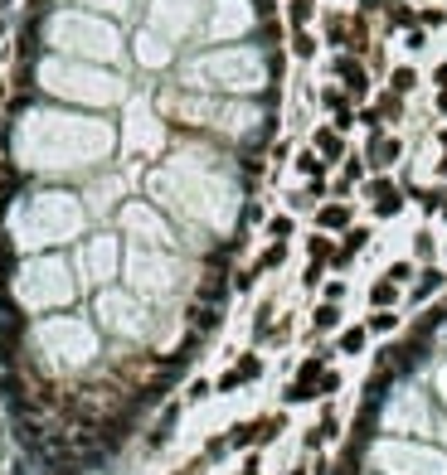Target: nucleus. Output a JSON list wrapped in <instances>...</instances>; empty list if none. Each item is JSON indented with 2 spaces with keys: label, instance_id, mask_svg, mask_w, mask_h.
<instances>
[{
  "label": "nucleus",
  "instance_id": "3",
  "mask_svg": "<svg viewBox=\"0 0 447 475\" xmlns=\"http://www.w3.org/2000/svg\"><path fill=\"white\" fill-rule=\"evenodd\" d=\"M258 374H263V359H258V354H243V359H238V364H233V369H228V374L219 379V393H233L238 383L258 379Z\"/></svg>",
  "mask_w": 447,
  "mask_h": 475
},
{
  "label": "nucleus",
  "instance_id": "7",
  "mask_svg": "<svg viewBox=\"0 0 447 475\" xmlns=\"http://www.w3.org/2000/svg\"><path fill=\"white\" fill-rule=\"evenodd\" d=\"M394 296H399V286L389 282V277L369 286V301H374V310H389V306H394Z\"/></svg>",
  "mask_w": 447,
  "mask_h": 475
},
{
  "label": "nucleus",
  "instance_id": "10",
  "mask_svg": "<svg viewBox=\"0 0 447 475\" xmlns=\"http://www.w3.org/2000/svg\"><path fill=\"white\" fill-rule=\"evenodd\" d=\"M340 78L350 83V93H365V68H360V63H350V59H340Z\"/></svg>",
  "mask_w": 447,
  "mask_h": 475
},
{
  "label": "nucleus",
  "instance_id": "25",
  "mask_svg": "<svg viewBox=\"0 0 447 475\" xmlns=\"http://www.w3.org/2000/svg\"><path fill=\"white\" fill-rule=\"evenodd\" d=\"M443 112H447V93H443Z\"/></svg>",
  "mask_w": 447,
  "mask_h": 475
},
{
  "label": "nucleus",
  "instance_id": "27",
  "mask_svg": "<svg viewBox=\"0 0 447 475\" xmlns=\"http://www.w3.org/2000/svg\"><path fill=\"white\" fill-rule=\"evenodd\" d=\"M443 218H447V204H443Z\"/></svg>",
  "mask_w": 447,
  "mask_h": 475
},
{
  "label": "nucleus",
  "instance_id": "11",
  "mask_svg": "<svg viewBox=\"0 0 447 475\" xmlns=\"http://www.w3.org/2000/svg\"><path fill=\"white\" fill-rule=\"evenodd\" d=\"M287 262V243H272L263 257H258V272H272V267H282Z\"/></svg>",
  "mask_w": 447,
  "mask_h": 475
},
{
  "label": "nucleus",
  "instance_id": "9",
  "mask_svg": "<svg viewBox=\"0 0 447 475\" xmlns=\"http://www.w3.org/2000/svg\"><path fill=\"white\" fill-rule=\"evenodd\" d=\"M335 325H340V306L335 301H321L316 306V330H335Z\"/></svg>",
  "mask_w": 447,
  "mask_h": 475
},
{
  "label": "nucleus",
  "instance_id": "1",
  "mask_svg": "<svg viewBox=\"0 0 447 475\" xmlns=\"http://www.w3.org/2000/svg\"><path fill=\"white\" fill-rule=\"evenodd\" d=\"M321 374H326V359H321V354H316V359H307V364H302V374H297L292 388H287V402H307V398H316Z\"/></svg>",
  "mask_w": 447,
  "mask_h": 475
},
{
  "label": "nucleus",
  "instance_id": "6",
  "mask_svg": "<svg viewBox=\"0 0 447 475\" xmlns=\"http://www.w3.org/2000/svg\"><path fill=\"white\" fill-rule=\"evenodd\" d=\"M316 223H321V228H350V209H345V204H326V209L316 213Z\"/></svg>",
  "mask_w": 447,
  "mask_h": 475
},
{
  "label": "nucleus",
  "instance_id": "4",
  "mask_svg": "<svg viewBox=\"0 0 447 475\" xmlns=\"http://www.w3.org/2000/svg\"><path fill=\"white\" fill-rule=\"evenodd\" d=\"M365 243H369V228H345V243H340V248H335V267H350V257H355V252H360V248H365Z\"/></svg>",
  "mask_w": 447,
  "mask_h": 475
},
{
  "label": "nucleus",
  "instance_id": "24",
  "mask_svg": "<svg viewBox=\"0 0 447 475\" xmlns=\"http://www.w3.org/2000/svg\"><path fill=\"white\" fill-rule=\"evenodd\" d=\"M243 475H258V466H253V461H248V471H243Z\"/></svg>",
  "mask_w": 447,
  "mask_h": 475
},
{
  "label": "nucleus",
  "instance_id": "12",
  "mask_svg": "<svg viewBox=\"0 0 447 475\" xmlns=\"http://www.w3.org/2000/svg\"><path fill=\"white\" fill-rule=\"evenodd\" d=\"M365 335H369L365 325H355V330H345V335H340V354H360V349H365Z\"/></svg>",
  "mask_w": 447,
  "mask_h": 475
},
{
  "label": "nucleus",
  "instance_id": "23",
  "mask_svg": "<svg viewBox=\"0 0 447 475\" xmlns=\"http://www.w3.org/2000/svg\"><path fill=\"white\" fill-rule=\"evenodd\" d=\"M438 88H443V93H447V63H443V68H438Z\"/></svg>",
  "mask_w": 447,
  "mask_h": 475
},
{
  "label": "nucleus",
  "instance_id": "14",
  "mask_svg": "<svg viewBox=\"0 0 447 475\" xmlns=\"http://www.w3.org/2000/svg\"><path fill=\"white\" fill-rule=\"evenodd\" d=\"M365 330H379V335H389V330H399V315H394V310H374Z\"/></svg>",
  "mask_w": 447,
  "mask_h": 475
},
{
  "label": "nucleus",
  "instance_id": "15",
  "mask_svg": "<svg viewBox=\"0 0 447 475\" xmlns=\"http://www.w3.org/2000/svg\"><path fill=\"white\" fill-rule=\"evenodd\" d=\"M268 238H272V243H287V238H292V218H287V213H277V218L268 223Z\"/></svg>",
  "mask_w": 447,
  "mask_h": 475
},
{
  "label": "nucleus",
  "instance_id": "5",
  "mask_svg": "<svg viewBox=\"0 0 447 475\" xmlns=\"http://www.w3.org/2000/svg\"><path fill=\"white\" fill-rule=\"evenodd\" d=\"M438 286H443V272H438V267H423V272H418V282H413V301H428Z\"/></svg>",
  "mask_w": 447,
  "mask_h": 475
},
{
  "label": "nucleus",
  "instance_id": "16",
  "mask_svg": "<svg viewBox=\"0 0 447 475\" xmlns=\"http://www.w3.org/2000/svg\"><path fill=\"white\" fill-rule=\"evenodd\" d=\"M307 252H312V262H331V257H335L331 238H312V243H307Z\"/></svg>",
  "mask_w": 447,
  "mask_h": 475
},
{
  "label": "nucleus",
  "instance_id": "26",
  "mask_svg": "<svg viewBox=\"0 0 447 475\" xmlns=\"http://www.w3.org/2000/svg\"><path fill=\"white\" fill-rule=\"evenodd\" d=\"M443 175H447V160H443Z\"/></svg>",
  "mask_w": 447,
  "mask_h": 475
},
{
  "label": "nucleus",
  "instance_id": "28",
  "mask_svg": "<svg viewBox=\"0 0 447 475\" xmlns=\"http://www.w3.org/2000/svg\"><path fill=\"white\" fill-rule=\"evenodd\" d=\"M297 475H307V471H297Z\"/></svg>",
  "mask_w": 447,
  "mask_h": 475
},
{
  "label": "nucleus",
  "instance_id": "22",
  "mask_svg": "<svg viewBox=\"0 0 447 475\" xmlns=\"http://www.w3.org/2000/svg\"><path fill=\"white\" fill-rule=\"evenodd\" d=\"M302 282H307V286L321 282V262H307V277H302Z\"/></svg>",
  "mask_w": 447,
  "mask_h": 475
},
{
  "label": "nucleus",
  "instance_id": "8",
  "mask_svg": "<svg viewBox=\"0 0 447 475\" xmlns=\"http://www.w3.org/2000/svg\"><path fill=\"white\" fill-rule=\"evenodd\" d=\"M394 160H399V146L394 141H374L369 146V165H394Z\"/></svg>",
  "mask_w": 447,
  "mask_h": 475
},
{
  "label": "nucleus",
  "instance_id": "17",
  "mask_svg": "<svg viewBox=\"0 0 447 475\" xmlns=\"http://www.w3.org/2000/svg\"><path fill=\"white\" fill-rule=\"evenodd\" d=\"M413 199H418V204H423L428 213H438V209H443V204H447V194H443V190H418V194H413Z\"/></svg>",
  "mask_w": 447,
  "mask_h": 475
},
{
  "label": "nucleus",
  "instance_id": "18",
  "mask_svg": "<svg viewBox=\"0 0 447 475\" xmlns=\"http://www.w3.org/2000/svg\"><path fill=\"white\" fill-rule=\"evenodd\" d=\"M384 277H389V282H394V286H404V282H409V277H413V267H409V262H394V267H389Z\"/></svg>",
  "mask_w": 447,
  "mask_h": 475
},
{
  "label": "nucleus",
  "instance_id": "19",
  "mask_svg": "<svg viewBox=\"0 0 447 475\" xmlns=\"http://www.w3.org/2000/svg\"><path fill=\"white\" fill-rule=\"evenodd\" d=\"M409 88H413V73L399 68V73H394V93H409Z\"/></svg>",
  "mask_w": 447,
  "mask_h": 475
},
{
  "label": "nucleus",
  "instance_id": "21",
  "mask_svg": "<svg viewBox=\"0 0 447 475\" xmlns=\"http://www.w3.org/2000/svg\"><path fill=\"white\" fill-rule=\"evenodd\" d=\"M307 15H312V5H307V0H297V5H292V20H297V24H307Z\"/></svg>",
  "mask_w": 447,
  "mask_h": 475
},
{
  "label": "nucleus",
  "instance_id": "20",
  "mask_svg": "<svg viewBox=\"0 0 447 475\" xmlns=\"http://www.w3.org/2000/svg\"><path fill=\"white\" fill-rule=\"evenodd\" d=\"M297 165H302V170H307V175H321V160H316V156H312V151H307V156H302V160H297Z\"/></svg>",
  "mask_w": 447,
  "mask_h": 475
},
{
  "label": "nucleus",
  "instance_id": "2",
  "mask_svg": "<svg viewBox=\"0 0 447 475\" xmlns=\"http://www.w3.org/2000/svg\"><path fill=\"white\" fill-rule=\"evenodd\" d=\"M369 199H374V213H379V218H394V213L404 209V194L394 190L389 180H374V185H369Z\"/></svg>",
  "mask_w": 447,
  "mask_h": 475
},
{
  "label": "nucleus",
  "instance_id": "13",
  "mask_svg": "<svg viewBox=\"0 0 447 475\" xmlns=\"http://www.w3.org/2000/svg\"><path fill=\"white\" fill-rule=\"evenodd\" d=\"M316 151H321L326 160H340V136H335V131H316Z\"/></svg>",
  "mask_w": 447,
  "mask_h": 475
}]
</instances>
